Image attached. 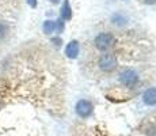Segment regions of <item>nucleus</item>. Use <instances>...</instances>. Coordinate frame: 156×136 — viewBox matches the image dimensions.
<instances>
[{"label": "nucleus", "instance_id": "nucleus-1", "mask_svg": "<svg viewBox=\"0 0 156 136\" xmlns=\"http://www.w3.org/2000/svg\"><path fill=\"white\" fill-rule=\"evenodd\" d=\"M114 44V35L112 33H101L97 38H95V46L99 50L105 52V50L110 49Z\"/></svg>", "mask_w": 156, "mask_h": 136}, {"label": "nucleus", "instance_id": "nucleus-2", "mask_svg": "<svg viewBox=\"0 0 156 136\" xmlns=\"http://www.w3.org/2000/svg\"><path fill=\"white\" fill-rule=\"evenodd\" d=\"M115 65H117V59L114 54L106 53L101 56V59H99L101 69H103V71H112V69L115 68Z\"/></svg>", "mask_w": 156, "mask_h": 136}, {"label": "nucleus", "instance_id": "nucleus-3", "mask_svg": "<svg viewBox=\"0 0 156 136\" xmlns=\"http://www.w3.org/2000/svg\"><path fill=\"white\" fill-rule=\"evenodd\" d=\"M137 80H139V75L133 69H125L119 75V82L125 86H133L137 83Z\"/></svg>", "mask_w": 156, "mask_h": 136}, {"label": "nucleus", "instance_id": "nucleus-4", "mask_svg": "<svg viewBox=\"0 0 156 136\" xmlns=\"http://www.w3.org/2000/svg\"><path fill=\"white\" fill-rule=\"evenodd\" d=\"M75 109H76L77 116L83 117V119L91 116V113H92V105H91V102L87 101V99H80L76 104V108Z\"/></svg>", "mask_w": 156, "mask_h": 136}, {"label": "nucleus", "instance_id": "nucleus-5", "mask_svg": "<svg viewBox=\"0 0 156 136\" xmlns=\"http://www.w3.org/2000/svg\"><path fill=\"white\" fill-rule=\"evenodd\" d=\"M79 50H80L79 42L76 40H73L67 45V48H65V54H67L69 59H76L77 54H79Z\"/></svg>", "mask_w": 156, "mask_h": 136}, {"label": "nucleus", "instance_id": "nucleus-6", "mask_svg": "<svg viewBox=\"0 0 156 136\" xmlns=\"http://www.w3.org/2000/svg\"><path fill=\"white\" fill-rule=\"evenodd\" d=\"M144 102L147 105H156V87H151L148 89L143 95Z\"/></svg>", "mask_w": 156, "mask_h": 136}, {"label": "nucleus", "instance_id": "nucleus-7", "mask_svg": "<svg viewBox=\"0 0 156 136\" xmlns=\"http://www.w3.org/2000/svg\"><path fill=\"white\" fill-rule=\"evenodd\" d=\"M72 18V10H71V6H69V2L65 0L62 3V7H61V19L64 20H69Z\"/></svg>", "mask_w": 156, "mask_h": 136}, {"label": "nucleus", "instance_id": "nucleus-8", "mask_svg": "<svg viewBox=\"0 0 156 136\" xmlns=\"http://www.w3.org/2000/svg\"><path fill=\"white\" fill-rule=\"evenodd\" d=\"M42 29H44V33H45V34H50V33L55 31V29H56V22H53V20H45Z\"/></svg>", "mask_w": 156, "mask_h": 136}, {"label": "nucleus", "instance_id": "nucleus-9", "mask_svg": "<svg viewBox=\"0 0 156 136\" xmlns=\"http://www.w3.org/2000/svg\"><path fill=\"white\" fill-rule=\"evenodd\" d=\"M125 22H126V18L122 17L121 14H115L113 17V23L114 25H124Z\"/></svg>", "mask_w": 156, "mask_h": 136}, {"label": "nucleus", "instance_id": "nucleus-10", "mask_svg": "<svg viewBox=\"0 0 156 136\" xmlns=\"http://www.w3.org/2000/svg\"><path fill=\"white\" fill-rule=\"evenodd\" d=\"M7 31H8V26L5 25V23L0 22V40L5 37V34H7Z\"/></svg>", "mask_w": 156, "mask_h": 136}, {"label": "nucleus", "instance_id": "nucleus-11", "mask_svg": "<svg viewBox=\"0 0 156 136\" xmlns=\"http://www.w3.org/2000/svg\"><path fill=\"white\" fill-rule=\"evenodd\" d=\"M56 27L58 29V31H62V30H64V22H62L61 18H58V19H57V25H56Z\"/></svg>", "mask_w": 156, "mask_h": 136}, {"label": "nucleus", "instance_id": "nucleus-12", "mask_svg": "<svg viewBox=\"0 0 156 136\" xmlns=\"http://www.w3.org/2000/svg\"><path fill=\"white\" fill-rule=\"evenodd\" d=\"M26 2H27V4L30 7H33V8L37 7V0H26Z\"/></svg>", "mask_w": 156, "mask_h": 136}, {"label": "nucleus", "instance_id": "nucleus-13", "mask_svg": "<svg viewBox=\"0 0 156 136\" xmlns=\"http://www.w3.org/2000/svg\"><path fill=\"white\" fill-rule=\"evenodd\" d=\"M52 42L56 45V46H60V45L62 44V41L60 40V38H52Z\"/></svg>", "mask_w": 156, "mask_h": 136}, {"label": "nucleus", "instance_id": "nucleus-14", "mask_svg": "<svg viewBox=\"0 0 156 136\" xmlns=\"http://www.w3.org/2000/svg\"><path fill=\"white\" fill-rule=\"evenodd\" d=\"M147 135L148 136H156V127L152 129H149V131H147Z\"/></svg>", "mask_w": 156, "mask_h": 136}, {"label": "nucleus", "instance_id": "nucleus-15", "mask_svg": "<svg viewBox=\"0 0 156 136\" xmlns=\"http://www.w3.org/2000/svg\"><path fill=\"white\" fill-rule=\"evenodd\" d=\"M144 2H145L147 4H154V3H156V0H144Z\"/></svg>", "mask_w": 156, "mask_h": 136}, {"label": "nucleus", "instance_id": "nucleus-16", "mask_svg": "<svg viewBox=\"0 0 156 136\" xmlns=\"http://www.w3.org/2000/svg\"><path fill=\"white\" fill-rule=\"evenodd\" d=\"M52 2H53V3H58V0H52Z\"/></svg>", "mask_w": 156, "mask_h": 136}, {"label": "nucleus", "instance_id": "nucleus-17", "mask_svg": "<svg viewBox=\"0 0 156 136\" xmlns=\"http://www.w3.org/2000/svg\"><path fill=\"white\" fill-rule=\"evenodd\" d=\"M2 106H3V104H2V102H0V109H2Z\"/></svg>", "mask_w": 156, "mask_h": 136}]
</instances>
